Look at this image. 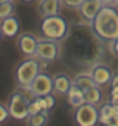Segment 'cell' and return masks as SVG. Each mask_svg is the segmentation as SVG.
Instances as JSON below:
<instances>
[{"label":"cell","instance_id":"obj_1","mask_svg":"<svg viewBox=\"0 0 118 126\" xmlns=\"http://www.w3.org/2000/svg\"><path fill=\"white\" fill-rule=\"evenodd\" d=\"M93 32L103 41L112 42L118 38V10L112 5H103L92 22Z\"/></svg>","mask_w":118,"mask_h":126},{"label":"cell","instance_id":"obj_2","mask_svg":"<svg viewBox=\"0 0 118 126\" xmlns=\"http://www.w3.org/2000/svg\"><path fill=\"white\" fill-rule=\"evenodd\" d=\"M39 31L45 38L61 41L67 36L69 24L66 19L60 14L47 16V17H43L39 26Z\"/></svg>","mask_w":118,"mask_h":126},{"label":"cell","instance_id":"obj_3","mask_svg":"<svg viewBox=\"0 0 118 126\" xmlns=\"http://www.w3.org/2000/svg\"><path fill=\"white\" fill-rule=\"evenodd\" d=\"M39 73H41V65L38 59L28 57L17 66L15 79L20 87H29Z\"/></svg>","mask_w":118,"mask_h":126},{"label":"cell","instance_id":"obj_4","mask_svg":"<svg viewBox=\"0 0 118 126\" xmlns=\"http://www.w3.org/2000/svg\"><path fill=\"white\" fill-rule=\"evenodd\" d=\"M29 102L31 99L27 98L23 93L15 91L10 95L8 103L10 116L15 120H26L29 115Z\"/></svg>","mask_w":118,"mask_h":126},{"label":"cell","instance_id":"obj_5","mask_svg":"<svg viewBox=\"0 0 118 126\" xmlns=\"http://www.w3.org/2000/svg\"><path fill=\"white\" fill-rule=\"evenodd\" d=\"M75 121L80 126H94L99 121V110L93 103L84 102L83 105L76 107Z\"/></svg>","mask_w":118,"mask_h":126},{"label":"cell","instance_id":"obj_6","mask_svg":"<svg viewBox=\"0 0 118 126\" xmlns=\"http://www.w3.org/2000/svg\"><path fill=\"white\" fill-rule=\"evenodd\" d=\"M57 42L58 41L45 38V37L42 40H38L36 56L43 61H55L60 54V46Z\"/></svg>","mask_w":118,"mask_h":126},{"label":"cell","instance_id":"obj_7","mask_svg":"<svg viewBox=\"0 0 118 126\" xmlns=\"http://www.w3.org/2000/svg\"><path fill=\"white\" fill-rule=\"evenodd\" d=\"M29 88H31L32 93L36 97H42V95L50 94V93H52V91H55L53 78L46 73H39L31 83Z\"/></svg>","mask_w":118,"mask_h":126},{"label":"cell","instance_id":"obj_8","mask_svg":"<svg viewBox=\"0 0 118 126\" xmlns=\"http://www.w3.org/2000/svg\"><path fill=\"white\" fill-rule=\"evenodd\" d=\"M103 8V3L100 0H84L80 5V16L86 22H93V19L97 17L99 10Z\"/></svg>","mask_w":118,"mask_h":126},{"label":"cell","instance_id":"obj_9","mask_svg":"<svg viewBox=\"0 0 118 126\" xmlns=\"http://www.w3.org/2000/svg\"><path fill=\"white\" fill-rule=\"evenodd\" d=\"M37 43H38V40L31 33H23L18 38V47L20 50V52L27 56L36 55Z\"/></svg>","mask_w":118,"mask_h":126},{"label":"cell","instance_id":"obj_10","mask_svg":"<svg viewBox=\"0 0 118 126\" xmlns=\"http://www.w3.org/2000/svg\"><path fill=\"white\" fill-rule=\"evenodd\" d=\"M90 74L98 85H104L107 83H110V79L113 77L112 69L108 68L107 65H103V64L95 65Z\"/></svg>","mask_w":118,"mask_h":126},{"label":"cell","instance_id":"obj_11","mask_svg":"<svg viewBox=\"0 0 118 126\" xmlns=\"http://www.w3.org/2000/svg\"><path fill=\"white\" fill-rule=\"evenodd\" d=\"M19 19L9 16L4 19H1V24H0V28H1V32L5 37H14L17 36V33L19 32Z\"/></svg>","mask_w":118,"mask_h":126},{"label":"cell","instance_id":"obj_12","mask_svg":"<svg viewBox=\"0 0 118 126\" xmlns=\"http://www.w3.org/2000/svg\"><path fill=\"white\" fill-rule=\"evenodd\" d=\"M53 78V88L57 93L61 94H67V91L70 89V87L72 85L74 81L70 79L69 75H66L64 73L56 74L52 77Z\"/></svg>","mask_w":118,"mask_h":126},{"label":"cell","instance_id":"obj_13","mask_svg":"<svg viewBox=\"0 0 118 126\" xmlns=\"http://www.w3.org/2000/svg\"><path fill=\"white\" fill-rule=\"evenodd\" d=\"M62 0H41L39 3V12L43 17L55 16L60 12V5Z\"/></svg>","mask_w":118,"mask_h":126},{"label":"cell","instance_id":"obj_14","mask_svg":"<svg viewBox=\"0 0 118 126\" xmlns=\"http://www.w3.org/2000/svg\"><path fill=\"white\" fill-rule=\"evenodd\" d=\"M67 99H69V103L72 107H79L80 105H83L85 102L84 91L80 87H78L75 83H72L70 89L67 91Z\"/></svg>","mask_w":118,"mask_h":126},{"label":"cell","instance_id":"obj_15","mask_svg":"<svg viewBox=\"0 0 118 126\" xmlns=\"http://www.w3.org/2000/svg\"><path fill=\"white\" fill-rule=\"evenodd\" d=\"M74 83H75L78 87L81 88L83 91H86V89H89V88H93V87L98 85L97 83H95L94 78L92 77V74H86V73L79 74V75L74 79Z\"/></svg>","mask_w":118,"mask_h":126},{"label":"cell","instance_id":"obj_16","mask_svg":"<svg viewBox=\"0 0 118 126\" xmlns=\"http://www.w3.org/2000/svg\"><path fill=\"white\" fill-rule=\"evenodd\" d=\"M26 120H27V124L31 126H43L48 120V111L43 110L41 112L29 115Z\"/></svg>","mask_w":118,"mask_h":126},{"label":"cell","instance_id":"obj_17","mask_svg":"<svg viewBox=\"0 0 118 126\" xmlns=\"http://www.w3.org/2000/svg\"><path fill=\"white\" fill-rule=\"evenodd\" d=\"M84 98H85V102L97 105V103H99L100 99H102V91L98 88V85L89 88V89L84 91Z\"/></svg>","mask_w":118,"mask_h":126},{"label":"cell","instance_id":"obj_18","mask_svg":"<svg viewBox=\"0 0 118 126\" xmlns=\"http://www.w3.org/2000/svg\"><path fill=\"white\" fill-rule=\"evenodd\" d=\"M110 116H113V113H112V103H105V105H103L99 108V122L105 125Z\"/></svg>","mask_w":118,"mask_h":126},{"label":"cell","instance_id":"obj_19","mask_svg":"<svg viewBox=\"0 0 118 126\" xmlns=\"http://www.w3.org/2000/svg\"><path fill=\"white\" fill-rule=\"evenodd\" d=\"M13 12H14V4L12 3V0L0 4V19L13 16Z\"/></svg>","mask_w":118,"mask_h":126},{"label":"cell","instance_id":"obj_20","mask_svg":"<svg viewBox=\"0 0 118 126\" xmlns=\"http://www.w3.org/2000/svg\"><path fill=\"white\" fill-rule=\"evenodd\" d=\"M41 99V103H42V107L43 110H52L53 106H55V98H53V95L52 94H46V95H42V97H39Z\"/></svg>","mask_w":118,"mask_h":126},{"label":"cell","instance_id":"obj_21","mask_svg":"<svg viewBox=\"0 0 118 126\" xmlns=\"http://www.w3.org/2000/svg\"><path fill=\"white\" fill-rule=\"evenodd\" d=\"M41 111H43L41 99H39V97H34L31 102H29V115L41 112ZM29 115H28V116H29Z\"/></svg>","mask_w":118,"mask_h":126},{"label":"cell","instance_id":"obj_22","mask_svg":"<svg viewBox=\"0 0 118 126\" xmlns=\"http://www.w3.org/2000/svg\"><path fill=\"white\" fill-rule=\"evenodd\" d=\"M64 4L67 6V8H74V9H79L80 5L83 4L84 0H62Z\"/></svg>","mask_w":118,"mask_h":126},{"label":"cell","instance_id":"obj_23","mask_svg":"<svg viewBox=\"0 0 118 126\" xmlns=\"http://www.w3.org/2000/svg\"><path fill=\"white\" fill-rule=\"evenodd\" d=\"M9 116H10L9 110L6 108L4 105H1V103H0V122H4Z\"/></svg>","mask_w":118,"mask_h":126},{"label":"cell","instance_id":"obj_24","mask_svg":"<svg viewBox=\"0 0 118 126\" xmlns=\"http://www.w3.org/2000/svg\"><path fill=\"white\" fill-rule=\"evenodd\" d=\"M105 125H108V126H118V116H110Z\"/></svg>","mask_w":118,"mask_h":126},{"label":"cell","instance_id":"obj_25","mask_svg":"<svg viewBox=\"0 0 118 126\" xmlns=\"http://www.w3.org/2000/svg\"><path fill=\"white\" fill-rule=\"evenodd\" d=\"M110 85H112V88L113 87H118V73L113 74L112 79H110Z\"/></svg>","mask_w":118,"mask_h":126},{"label":"cell","instance_id":"obj_26","mask_svg":"<svg viewBox=\"0 0 118 126\" xmlns=\"http://www.w3.org/2000/svg\"><path fill=\"white\" fill-rule=\"evenodd\" d=\"M112 50H113V52L116 55H118V38L112 41Z\"/></svg>","mask_w":118,"mask_h":126},{"label":"cell","instance_id":"obj_27","mask_svg":"<svg viewBox=\"0 0 118 126\" xmlns=\"http://www.w3.org/2000/svg\"><path fill=\"white\" fill-rule=\"evenodd\" d=\"M100 1L103 3V5H112L117 1V0H100Z\"/></svg>","mask_w":118,"mask_h":126},{"label":"cell","instance_id":"obj_28","mask_svg":"<svg viewBox=\"0 0 118 126\" xmlns=\"http://www.w3.org/2000/svg\"><path fill=\"white\" fill-rule=\"evenodd\" d=\"M5 1H9V0H0V4H3V3H5Z\"/></svg>","mask_w":118,"mask_h":126},{"label":"cell","instance_id":"obj_29","mask_svg":"<svg viewBox=\"0 0 118 126\" xmlns=\"http://www.w3.org/2000/svg\"><path fill=\"white\" fill-rule=\"evenodd\" d=\"M1 36H3V32H1V28H0V40H1Z\"/></svg>","mask_w":118,"mask_h":126},{"label":"cell","instance_id":"obj_30","mask_svg":"<svg viewBox=\"0 0 118 126\" xmlns=\"http://www.w3.org/2000/svg\"><path fill=\"white\" fill-rule=\"evenodd\" d=\"M23 1H27V3H31V1H34V0H23Z\"/></svg>","mask_w":118,"mask_h":126}]
</instances>
